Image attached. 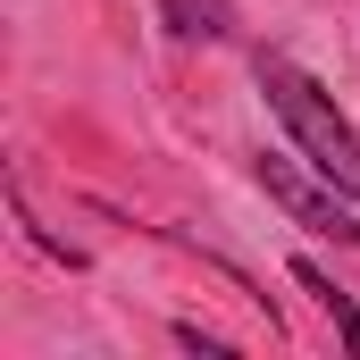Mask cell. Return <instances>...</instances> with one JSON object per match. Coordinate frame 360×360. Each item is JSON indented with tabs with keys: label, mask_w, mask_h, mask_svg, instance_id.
Wrapping results in <instances>:
<instances>
[{
	"label": "cell",
	"mask_w": 360,
	"mask_h": 360,
	"mask_svg": "<svg viewBox=\"0 0 360 360\" xmlns=\"http://www.w3.org/2000/svg\"><path fill=\"white\" fill-rule=\"evenodd\" d=\"M252 176H260V193H269V201L293 218V226H310V235H335V243H360V218L344 210V193H335L327 176H319V184H302L285 160H269V151L252 160Z\"/></svg>",
	"instance_id": "obj_2"
},
{
	"label": "cell",
	"mask_w": 360,
	"mask_h": 360,
	"mask_svg": "<svg viewBox=\"0 0 360 360\" xmlns=\"http://www.w3.org/2000/svg\"><path fill=\"white\" fill-rule=\"evenodd\" d=\"M160 25L176 42H226L235 34V0H160Z\"/></svg>",
	"instance_id": "obj_3"
},
{
	"label": "cell",
	"mask_w": 360,
	"mask_h": 360,
	"mask_svg": "<svg viewBox=\"0 0 360 360\" xmlns=\"http://www.w3.org/2000/svg\"><path fill=\"white\" fill-rule=\"evenodd\" d=\"M293 285H302V293H310V302L335 319V335H344V344L360 352V302H352V293H344V285H335L327 269H310V260H293Z\"/></svg>",
	"instance_id": "obj_4"
},
{
	"label": "cell",
	"mask_w": 360,
	"mask_h": 360,
	"mask_svg": "<svg viewBox=\"0 0 360 360\" xmlns=\"http://www.w3.org/2000/svg\"><path fill=\"white\" fill-rule=\"evenodd\" d=\"M260 92H269V109L285 117V134H293L302 168H310V176H327L344 201H360V134H352V117L327 101V84H319V76H302L285 51H260Z\"/></svg>",
	"instance_id": "obj_1"
},
{
	"label": "cell",
	"mask_w": 360,
	"mask_h": 360,
	"mask_svg": "<svg viewBox=\"0 0 360 360\" xmlns=\"http://www.w3.org/2000/svg\"><path fill=\"white\" fill-rule=\"evenodd\" d=\"M176 344H184V352H201V360H226V344H218V335H201V327H176Z\"/></svg>",
	"instance_id": "obj_5"
}]
</instances>
